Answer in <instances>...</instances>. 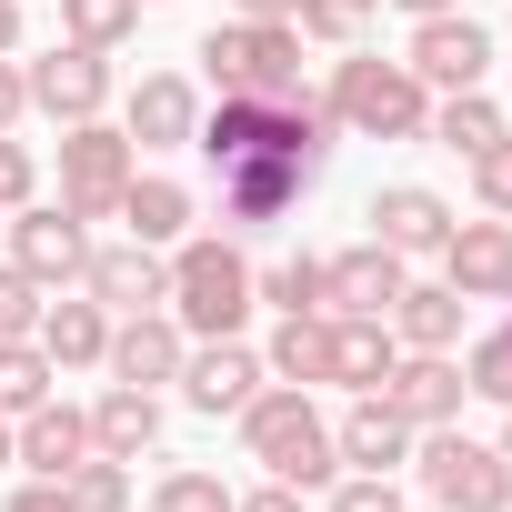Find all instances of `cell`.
<instances>
[{"mask_svg": "<svg viewBox=\"0 0 512 512\" xmlns=\"http://www.w3.org/2000/svg\"><path fill=\"white\" fill-rule=\"evenodd\" d=\"M231 422H241V452L262 462L272 482H292V492H332V482H342L332 422L312 412V392H302V382H262V392L231 412Z\"/></svg>", "mask_w": 512, "mask_h": 512, "instance_id": "1", "label": "cell"}, {"mask_svg": "<svg viewBox=\"0 0 512 512\" xmlns=\"http://www.w3.org/2000/svg\"><path fill=\"white\" fill-rule=\"evenodd\" d=\"M191 342H221L251 322V262H241V241L221 231H181L171 241V302H161Z\"/></svg>", "mask_w": 512, "mask_h": 512, "instance_id": "2", "label": "cell"}, {"mask_svg": "<svg viewBox=\"0 0 512 512\" xmlns=\"http://www.w3.org/2000/svg\"><path fill=\"white\" fill-rule=\"evenodd\" d=\"M191 61H201V81L221 101H282V91H302V31L292 21H211Z\"/></svg>", "mask_w": 512, "mask_h": 512, "instance_id": "3", "label": "cell"}, {"mask_svg": "<svg viewBox=\"0 0 512 512\" xmlns=\"http://www.w3.org/2000/svg\"><path fill=\"white\" fill-rule=\"evenodd\" d=\"M322 101H332V121L362 131V141H422V121H432V91L412 81V61H372V51H352Z\"/></svg>", "mask_w": 512, "mask_h": 512, "instance_id": "4", "label": "cell"}, {"mask_svg": "<svg viewBox=\"0 0 512 512\" xmlns=\"http://www.w3.org/2000/svg\"><path fill=\"white\" fill-rule=\"evenodd\" d=\"M412 472H422V492H432L442 512H512V462H502V442H472L462 422L422 432V442H412Z\"/></svg>", "mask_w": 512, "mask_h": 512, "instance_id": "5", "label": "cell"}, {"mask_svg": "<svg viewBox=\"0 0 512 512\" xmlns=\"http://www.w3.org/2000/svg\"><path fill=\"white\" fill-rule=\"evenodd\" d=\"M131 171H141V151H131L121 121H71V131H61V201H71L81 221H111L121 191H131Z\"/></svg>", "mask_w": 512, "mask_h": 512, "instance_id": "6", "label": "cell"}, {"mask_svg": "<svg viewBox=\"0 0 512 512\" xmlns=\"http://www.w3.org/2000/svg\"><path fill=\"white\" fill-rule=\"evenodd\" d=\"M322 171H332V151H251V161L221 171V221H231V231H262V221H282Z\"/></svg>", "mask_w": 512, "mask_h": 512, "instance_id": "7", "label": "cell"}, {"mask_svg": "<svg viewBox=\"0 0 512 512\" xmlns=\"http://www.w3.org/2000/svg\"><path fill=\"white\" fill-rule=\"evenodd\" d=\"M21 81H31V111L61 121V131L111 111V51H91V41H51V51H31Z\"/></svg>", "mask_w": 512, "mask_h": 512, "instance_id": "8", "label": "cell"}, {"mask_svg": "<svg viewBox=\"0 0 512 512\" xmlns=\"http://www.w3.org/2000/svg\"><path fill=\"white\" fill-rule=\"evenodd\" d=\"M11 262H21L41 292H71L81 262H91V221H81L71 201H21V211H11Z\"/></svg>", "mask_w": 512, "mask_h": 512, "instance_id": "9", "label": "cell"}, {"mask_svg": "<svg viewBox=\"0 0 512 512\" xmlns=\"http://www.w3.org/2000/svg\"><path fill=\"white\" fill-rule=\"evenodd\" d=\"M81 292L121 322V312H161L171 302V251H151V241H91V262H81Z\"/></svg>", "mask_w": 512, "mask_h": 512, "instance_id": "10", "label": "cell"}, {"mask_svg": "<svg viewBox=\"0 0 512 512\" xmlns=\"http://www.w3.org/2000/svg\"><path fill=\"white\" fill-rule=\"evenodd\" d=\"M402 282H412V262H402V251H382V241L362 231L352 251H332V262H322V312H362V322H392Z\"/></svg>", "mask_w": 512, "mask_h": 512, "instance_id": "11", "label": "cell"}, {"mask_svg": "<svg viewBox=\"0 0 512 512\" xmlns=\"http://www.w3.org/2000/svg\"><path fill=\"white\" fill-rule=\"evenodd\" d=\"M412 81L422 91H482V71H492V31L482 21H462V11H442V21H412Z\"/></svg>", "mask_w": 512, "mask_h": 512, "instance_id": "12", "label": "cell"}, {"mask_svg": "<svg viewBox=\"0 0 512 512\" xmlns=\"http://www.w3.org/2000/svg\"><path fill=\"white\" fill-rule=\"evenodd\" d=\"M262 382H272V372H262V352H251L241 332H221V342H191V352H181V402H191V412H211V422H221V412H241Z\"/></svg>", "mask_w": 512, "mask_h": 512, "instance_id": "13", "label": "cell"}, {"mask_svg": "<svg viewBox=\"0 0 512 512\" xmlns=\"http://www.w3.org/2000/svg\"><path fill=\"white\" fill-rule=\"evenodd\" d=\"M382 402H392L412 432H442V422H462V402H472V382H462V352H402V362H392V382H382Z\"/></svg>", "mask_w": 512, "mask_h": 512, "instance_id": "14", "label": "cell"}, {"mask_svg": "<svg viewBox=\"0 0 512 512\" xmlns=\"http://www.w3.org/2000/svg\"><path fill=\"white\" fill-rule=\"evenodd\" d=\"M442 262V282L462 292V302H512V221H452V241L432 251Z\"/></svg>", "mask_w": 512, "mask_h": 512, "instance_id": "15", "label": "cell"}, {"mask_svg": "<svg viewBox=\"0 0 512 512\" xmlns=\"http://www.w3.org/2000/svg\"><path fill=\"white\" fill-rule=\"evenodd\" d=\"M452 221H462V211H452L432 181H382V191H372V241H382V251H402V262L442 251V241H452Z\"/></svg>", "mask_w": 512, "mask_h": 512, "instance_id": "16", "label": "cell"}, {"mask_svg": "<svg viewBox=\"0 0 512 512\" xmlns=\"http://www.w3.org/2000/svg\"><path fill=\"white\" fill-rule=\"evenodd\" d=\"M181 352H191V332H181L171 312H121V322H111V352H101V372H111V382H141V392H161V382H181Z\"/></svg>", "mask_w": 512, "mask_h": 512, "instance_id": "17", "label": "cell"}, {"mask_svg": "<svg viewBox=\"0 0 512 512\" xmlns=\"http://www.w3.org/2000/svg\"><path fill=\"white\" fill-rule=\"evenodd\" d=\"M121 131H131V151H181L201 131V91L181 71H141L131 101H121Z\"/></svg>", "mask_w": 512, "mask_h": 512, "instance_id": "18", "label": "cell"}, {"mask_svg": "<svg viewBox=\"0 0 512 512\" xmlns=\"http://www.w3.org/2000/svg\"><path fill=\"white\" fill-rule=\"evenodd\" d=\"M412 442H422V432H412L382 392H352V412L332 422V452H342L352 472H402V462H412Z\"/></svg>", "mask_w": 512, "mask_h": 512, "instance_id": "19", "label": "cell"}, {"mask_svg": "<svg viewBox=\"0 0 512 512\" xmlns=\"http://www.w3.org/2000/svg\"><path fill=\"white\" fill-rule=\"evenodd\" d=\"M61 372H101V352H111V312L91 302V292H51L41 302V332H31Z\"/></svg>", "mask_w": 512, "mask_h": 512, "instance_id": "20", "label": "cell"}, {"mask_svg": "<svg viewBox=\"0 0 512 512\" xmlns=\"http://www.w3.org/2000/svg\"><path fill=\"white\" fill-rule=\"evenodd\" d=\"M392 362H402L392 322H362V312H332V362H322V382H342V392H382V382H392Z\"/></svg>", "mask_w": 512, "mask_h": 512, "instance_id": "21", "label": "cell"}, {"mask_svg": "<svg viewBox=\"0 0 512 512\" xmlns=\"http://www.w3.org/2000/svg\"><path fill=\"white\" fill-rule=\"evenodd\" d=\"M151 442H161V392L111 382V392L91 402V452H101V462H141Z\"/></svg>", "mask_w": 512, "mask_h": 512, "instance_id": "22", "label": "cell"}, {"mask_svg": "<svg viewBox=\"0 0 512 512\" xmlns=\"http://www.w3.org/2000/svg\"><path fill=\"white\" fill-rule=\"evenodd\" d=\"M462 292L452 282H402V302H392V342L402 352H462Z\"/></svg>", "mask_w": 512, "mask_h": 512, "instance_id": "23", "label": "cell"}, {"mask_svg": "<svg viewBox=\"0 0 512 512\" xmlns=\"http://www.w3.org/2000/svg\"><path fill=\"white\" fill-rule=\"evenodd\" d=\"M131 241H151V251H171L181 231H191V191L171 181V171H131V191H121V211H111Z\"/></svg>", "mask_w": 512, "mask_h": 512, "instance_id": "24", "label": "cell"}, {"mask_svg": "<svg viewBox=\"0 0 512 512\" xmlns=\"http://www.w3.org/2000/svg\"><path fill=\"white\" fill-rule=\"evenodd\" d=\"M71 462H91V412H71L61 392L41 402V412H21V472H71Z\"/></svg>", "mask_w": 512, "mask_h": 512, "instance_id": "25", "label": "cell"}, {"mask_svg": "<svg viewBox=\"0 0 512 512\" xmlns=\"http://www.w3.org/2000/svg\"><path fill=\"white\" fill-rule=\"evenodd\" d=\"M502 131H512V121H502V101H492V91H432L422 141H442V151H462V161H472V151H492Z\"/></svg>", "mask_w": 512, "mask_h": 512, "instance_id": "26", "label": "cell"}, {"mask_svg": "<svg viewBox=\"0 0 512 512\" xmlns=\"http://www.w3.org/2000/svg\"><path fill=\"white\" fill-rule=\"evenodd\" d=\"M322 362H332V312H282V332H272V352H262V372L272 382H322Z\"/></svg>", "mask_w": 512, "mask_h": 512, "instance_id": "27", "label": "cell"}, {"mask_svg": "<svg viewBox=\"0 0 512 512\" xmlns=\"http://www.w3.org/2000/svg\"><path fill=\"white\" fill-rule=\"evenodd\" d=\"M372 21H382V0H302V11H292V31L322 41V51H362Z\"/></svg>", "mask_w": 512, "mask_h": 512, "instance_id": "28", "label": "cell"}, {"mask_svg": "<svg viewBox=\"0 0 512 512\" xmlns=\"http://www.w3.org/2000/svg\"><path fill=\"white\" fill-rule=\"evenodd\" d=\"M51 382H61V362H51L41 342H0V412H11V422H21V412H41V402H51Z\"/></svg>", "mask_w": 512, "mask_h": 512, "instance_id": "29", "label": "cell"}, {"mask_svg": "<svg viewBox=\"0 0 512 512\" xmlns=\"http://www.w3.org/2000/svg\"><path fill=\"white\" fill-rule=\"evenodd\" d=\"M141 31V0H61V41H91V51H121Z\"/></svg>", "mask_w": 512, "mask_h": 512, "instance_id": "30", "label": "cell"}, {"mask_svg": "<svg viewBox=\"0 0 512 512\" xmlns=\"http://www.w3.org/2000/svg\"><path fill=\"white\" fill-rule=\"evenodd\" d=\"M251 302H272V312H322V251H292V262L251 272Z\"/></svg>", "mask_w": 512, "mask_h": 512, "instance_id": "31", "label": "cell"}, {"mask_svg": "<svg viewBox=\"0 0 512 512\" xmlns=\"http://www.w3.org/2000/svg\"><path fill=\"white\" fill-rule=\"evenodd\" d=\"M61 492H71V512H131V462H71L61 472Z\"/></svg>", "mask_w": 512, "mask_h": 512, "instance_id": "32", "label": "cell"}, {"mask_svg": "<svg viewBox=\"0 0 512 512\" xmlns=\"http://www.w3.org/2000/svg\"><path fill=\"white\" fill-rule=\"evenodd\" d=\"M151 512H231V482L201 472V462H171V472L151 482Z\"/></svg>", "mask_w": 512, "mask_h": 512, "instance_id": "33", "label": "cell"}, {"mask_svg": "<svg viewBox=\"0 0 512 512\" xmlns=\"http://www.w3.org/2000/svg\"><path fill=\"white\" fill-rule=\"evenodd\" d=\"M462 382H472V402H512V322H492L462 352Z\"/></svg>", "mask_w": 512, "mask_h": 512, "instance_id": "34", "label": "cell"}, {"mask_svg": "<svg viewBox=\"0 0 512 512\" xmlns=\"http://www.w3.org/2000/svg\"><path fill=\"white\" fill-rule=\"evenodd\" d=\"M41 302H51V292H41L21 262H0V342H31V332H41Z\"/></svg>", "mask_w": 512, "mask_h": 512, "instance_id": "35", "label": "cell"}, {"mask_svg": "<svg viewBox=\"0 0 512 512\" xmlns=\"http://www.w3.org/2000/svg\"><path fill=\"white\" fill-rule=\"evenodd\" d=\"M462 171H472V201H482V211H492V221H512V131H502V141H492V151H472V161H462Z\"/></svg>", "mask_w": 512, "mask_h": 512, "instance_id": "36", "label": "cell"}, {"mask_svg": "<svg viewBox=\"0 0 512 512\" xmlns=\"http://www.w3.org/2000/svg\"><path fill=\"white\" fill-rule=\"evenodd\" d=\"M322 512H402V482H392V472H342V482L322 492Z\"/></svg>", "mask_w": 512, "mask_h": 512, "instance_id": "37", "label": "cell"}, {"mask_svg": "<svg viewBox=\"0 0 512 512\" xmlns=\"http://www.w3.org/2000/svg\"><path fill=\"white\" fill-rule=\"evenodd\" d=\"M21 201H41V151L21 131H0V211H21Z\"/></svg>", "mask_w": 512, "mask_h": 512, "instance_id": "38", "label": "cell"}, {"mask_svg": "<svg viewBox=\"0 0 512 512\" xmlns=\"http://www.w3.org/2000/svg\"><path fill=\"white\" fill-rule=\"evenodd\" d=\"M31 121V81H21V51L0 61V131H21Z\"/></svg>", "mask_w": 512, "mask_h": 512, "instance_id": "39", "label": "cell"}, {"mask_svg": "<svg viewBox=\"0 0 512 512\" xmlns=\"http://www.w3.org/2000/svg\"><path fill=\"white\" fill-rule=\"evenodd\" d=\"M11 512H71V492L51 472H31V482H11Z\"/></svg>", "mask_w": 512, "mask_h": 512, "instance_id": "40", "label": "cell"}, {"mask_svg": "<svg viewBox=\"0 0 512 512\" xmlns=\"http://www.w3.org/2000/svg\"><path fill=\"white\" fill-rule=\"evenodd\" d=\"M231 512H302L292 482H262V492H231Z\"/></svg>", "mask_w": 512, "mask_h": 512, "instance_id": "41", "label": "cell"}, {"mask_svg": "<svg viewBox=\"0 0 512 512\" xmlns=\"http://www.w3.org/2000/svg\"><path fill=\"white\" fill-rule=\"evenodd\" d=\"M302 0H231V21H292Z\"/></svg>", "mask_w": 512, "mask_h": 512, "instance_id": "42", "label": "cell"}, {"mask_svg": "<svg viewBox=\"0 0 512 512\" xmlns=\"http://www.w3.org/2000/svg\"><path fill=\"white\" fill-rule=\"evenodd\" d=\"M21 51V0H0V61Z\"/></svg>", "mask_w": 512, "mask_h": 512, "instance_id": "43", "label": "cell"}, {"mask_svg": "<svg viewBox=\"0 0 512 512\" xmlns=\"http://www.w3.org/2000/svg\"><path fill=\"white\" fill-rule=\"evenodd\" d=\"M402 21H442V11H462V0H392Z\"/></svg>", "mask_w": 512, "mask_h": 512, "instance_id": "44", "label": "cell"}, {"mask_svg": "<svg viewBox=\"0 0 512 512\" xmlns=\"http://www.w3.org/2000/svg\"><path fill=\"white\" fill-rule=\"evenodd\" d=\"M11 462H21V422H11V412H0V472H11Z\"/></svg>", "mask_w": 512, "mask_h": 512, "instance_id": "45", "label": "cell"}, {"mask_svg": "<svg viewBox=\"0 0 512 512\" xmlns=\"http://www.w3.org/2000/svg\"><path fill=\"white\" fill-rule=\"evenodd\" d=\"M502 462H512V402H502Z\"/></svg>", "mask_w": 512, "mask_h": 512, "instance_id": "46", "label": "cell"}]
</instances>
